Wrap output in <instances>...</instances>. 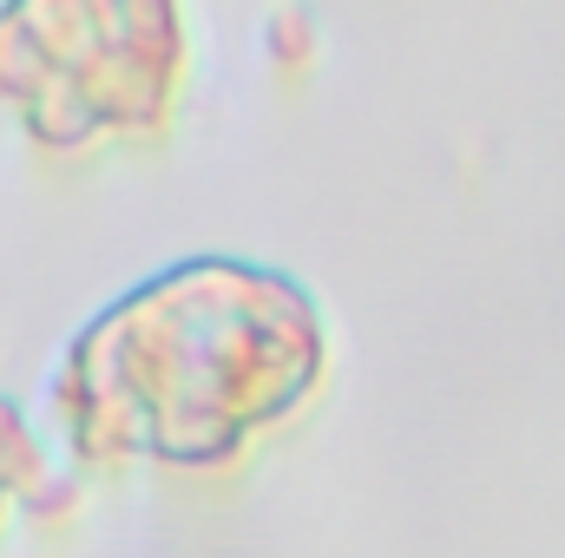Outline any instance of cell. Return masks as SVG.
Instances as JSON below:
<instances>
[{
  "label": "cell",
  "instance_id": "obj_1",
  "mask_svg": "<svg viewBox=\"0 0 565 558\" xmlns=\"http://www.w3.org/2000/svg\"><path fill=\"white\" fill-rule=\"evenodd\" d=\"M46 480V460H40V440H33V427L26 415L0 395V486L13 493V486H40Z\"/></svg>",
  "mask_w": 565,
  "mask_h": 558
},
{
  "label": "cell",
  "instance_id": "obj_2",
  "mask_svg": "<svg viewBox=\"0 0 565 558\" xmlns=\"http://www.w3.org/2000/svg\"><path fill=\"white\" fill-rule=\"evenodd\" d=\"M0 506H7V486H0Z\"/></svg>",
  "mask_w": 565,
  "mask_h": 558
}]
</instances>
